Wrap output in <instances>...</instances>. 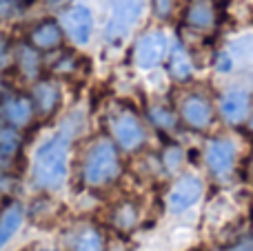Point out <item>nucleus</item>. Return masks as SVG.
<instances>
[{"instance_id":"39448f33","label":"nucleus","mask_w":253,"mask_h":251,"mask_svg":"<svg viewBox=\"0 0 253 251\" xmlns=\"http://www.w3.org/2000/svg\"><path fill=\"white\" fill-rule=\"evenodd\" d=\"M60 27L65 31V36H69L71 42L76 44H87L91 40V31H93V16L91 9L87 4H71L62 11L60 18Z\"/></svg>"},{"instance_id":"423d86ee","label":"nucleus","mask_w":253,"mask_h":251,"mask_svg":"<svg viewBox=\"0 0 253 251\" xmlns=\"http://www.w3.org/2000/svg\"><path fill=\"white\" fill-rule=\"evenodd\" d=\"M167 53V38L160 31H147L138 38L133 49V60L140 69H151L160 65Z\"/></svg>"},{"instance_id":"4468645a","label":"nucleus","mask_w":253,"mask_h":251,"mask_svg":"<svg viewBox=\"0 0 253 251\" xmlns=\"http://www.w3.org/2000/svg\"><path fill=\"white\" fill-rule=\"evenodd\" d=\"M60 87H58L53 80H40V83L34 84V89H31V100H34V107L38 114L42 116H49L53 114V111L58 109V105H60Z\"/></svg>"},{"instance_id":"2f4dec72","label":"nucleus","mask_w":253,"mask_h":251,"mask_svg":"<svg viewBox=\"0 0 253 251\" xmlns=\"http://www.w3.org/2000/svg\"><path fill=\"white\" fill-rule=\"evenodd\" d=\"M40 251H47V249H40Z\"/></svg>"},{"instance_id":"4be33fe9","label":"nucleus","mask_w":253,"mask_h":251,"mask_svg":"<svg viewBox=\"0 0 253 251\" xmlns=\"http://www.w3.org/2000/svg\"><path fill=\"white\" fill-rule=\"evenodd\" d=\"M22 7V0H0V20L13 18Z\"/></svg>"},{"instance_id":"f03ea898","label":"nucleus","mask_w":253,"mask_h":251,"mask_svg":"<svg viewBox=\"0 0 253 251\" xmlns=\"http://www.w3.org/2000/svg\"><path fill=\"white\" fill-rule=\"evenodd\" d=\"M120 156L114 142L98 140L89 147L83 160V180L89 187H105L111 185L120 176Z\"/></svg>"},{"instance_id":"1a4fd4ad","label":"nucleus","mask_w":253,"mask_h":251,"mask_svg":"<svg viewBox=\"0 0 253 251\" xmlns=\"http://www.w3.org/2000/svg\"><path fill=\"white\" fill-rule=\"evenodd\" d=\"M202 196V182L196 176H182L175 180V185L171 187L169 196H167V205L173 213L184 211L191 205H196Z\"/></svg>"},{"instance_id":"bb28decb","label":"nucleus","mask_w":253,"mask_h":251,"mask_svg":"<svg viewBox=\"0 0 253 251\" xmlns=\"http://www.w3.org/2000/svg\"><path fill=\"white\" fill-rule=\"evenodd\" d=\"M7 47H4V44L2 42H0V65H2V60H4V56H7Z\"/></svg>"},{"instance_id":"6e6552de","label":"nucleus","mask_w":253,"mask_h":251,"mask_svg":"<svg viewBox=\"0 0 253 251\" xmlns=\"http://www.w3.org/2000/svg\"><path fill=\"white\" fill-rule=\"evenodd\" d=\"M207 165L213 171L215 178L220 180H227L233 171V165H236V147L231 140L227 138H215L209 142L207 147Z\"/></svg>"},{"instance_id":"f3484780","label":"nucleus","mask_w":253,"mask_h":251,"mask_svg":"<svg viewBox=\"0 0 253 251\" xmlns=\"http://www.w3.org/2000/svg\"><path fill=\"white\" fill-rule=\"evenodd\" d=\"M169 74L173 76L175 80H189L193 74V62H191V56H189L187 47H182L180 42H175L173 47L169 49Z\"/></svg>"},{"instance_id":"cd10ccee","label":"nucleus","mask_w":253,"mask_h":251,"mask_svg":"<svg viewBox=\"0 0 253 251\" xmlns=\"http://www.w3.org/2000/svg\"><path fill=\"white\" fill-rule=\"evenodd\" d=\"M249 127H251V131H253V116H251V120H249Z\"/></svg>"},{"instance_id":"ddd939ff","label":"nucleus","mask_w":253,"mask_h":251,"mask_svg":"<svg viewBox=\"0 0 253 251\" xmlns=\"http://www.w3.org/2000/svg\"><path fill=\"white\" fill-rule=\"evenodd\" d=\"M251 111V96L242 89H233L220 100V114L229 125H240Z\"/></svg>"},{"instance_id":"aec40b11","label":"nucleus","mask_w":253,"mask_h":251,"mask_svg":"<svg viewBox=\"0 0 253 251\" xmlns=\"http://www.w3.org/2000/svg\"><path fill=\"white\" fill-rule=\"evenodd\" d=\"M138 220H140L138 205L131 203V200L120 203L118 207L114 209V213H111V222H114V227H118L120 231H131L138 225Z\"/></svg>"},{"instance_id":"c85d7f7f","label":"nucleus","mask_w":253,"mask_h":251,"mask_svg":"<svg viewBox=\"0 0 253 251\" xmlns=\"http://www.w3.org/2000/svg\"><path fill=\"white\" fill-rule=\"evenodd\" d=\"M0 91H2V80H0Z\"/></svg>"},{"instance_id":"b1692460","label":"nucleus","mask_w":253,"mask_h":251,"mask_svg":"<svg viewBox=\"0 0 253 251\" xmlns=\"http://www.w3.org/2000/svg\"><path fill=\"white\" fill-rule=\"evenodd\" d=\"M180 160H182V151H180L178 147H167V149H165V165H167V169H175L180 165Z\"/></svg>"},{"instance_id":"6ab92c4d","label":"nucleus","mask_w":253,"mask_h":251,"mask_svg":"<svg viewBox=\"0 0 253 251\" xmlns=\"http://www.w3.org/2000/svg\"><path fill=\"white\" fill-rule=\"evenodd\" d=\"M20 156V136L13 127L0 129V167H7Z\"/></svg>"},{"instance_id":"a211bd4d","label":"nucleus","mask_w":253,"mask_h":251,"mask_svg":"<svg viewBox=\"0 0 253 251\" xmlns=\"http://www.w3.org/2000/svg\"><path fill=\"white\" fill-rule=\"evenodd\" d=\"M13 62H16L18 71L27 78H36L40 71V51L34 49L31 44H22L16 53H13Z\"/></svg>"},{"instance_id":"20e7f679","label":"nucleus","mask_w":253,"mask_h":251,"mask_svg":"<svg viewBox=\"0 0 253 251\" xmlns=\"http://www.w3.org/2000/svg\"><path fill=\"white\" fill-rule=\"evenodd\" d=\"M144 9V0H114L111 16L105 27V38L109 42H123L131 27L138 22L140 13Z\"/></svg>"},{"instance_id":"7c9ffc66","label":"nucleus","mask_w":253,"mask_h":251,"mask_svg":"<svg viewBox=\"0 0 253 251\" xmlns=\"http://www.w3.org/2000/svg\"><path fill=\"white\" fill-rule=\"evenodd\" d=\"M0 123H2V114H0Z\"/></svg>"},{"instance_id":"393cba45","label":"nucleus","mask_w":253,"mask_h":251,"mask_svg":"<svg viewBox=\"0 0 253 251\" xmlns=\"http://www.w3.org/2000/svg\"><path fill=\"white\" fill-rule=\"evenodd\" d=\"M229 251H253V236H249V238H242L238 240L236 245H233Z\"/></svg>"},{"instance_id":"f8f14e48","label":"nucleus","mask_w":253,"mask_h":251,"mask_svg":"<svg viewBox=\"0 0 253 251\" xmlns=\"http://www.w3.org/2000/svg\"><path fill=\"white\" fill-rule=\"evenodd\" d=\"M62 38H65V31H62L60 22L58 20H40L34 29L29 31V44L38 51H51V49H58L62 44Z\"/></svg>"},{"instance_id":"412c9836","label":"nucleus","mask_w":253,"mask_h":251,"mask_svg":"<svg viewBox=\"0 0 253 251\" xmlns=\"http://www.w3.org/2000/svg\"><path fill=\"white\" fill-rule=\"evenodd\" d=\"M149 118H151V123L156 125V127L165 129V131H171V129H175V116H173V111L167 109V107H162V105L149 107Z\"/></svg>"},{"instance_id":"f257e3e1","label":"nucleus","mask_w":253,"mask_h":251,"mask_svg":"<svg viewBox=\"0 0 253 251\" xmlns=\"http://www.w3.org/2000/svg\"><path fill=\"white\" fill-rule=\"evenodd\" d=\"M69 147L71 133L67 129L53 133L51 138L38 145L31 165V178L40 189H58L67 178V165H69Z\"/></svg>"},{"instance_id":"0eeeda50","label":"nucleus","mask_w":253,"mask_h":251,"mask_svg":"<svg viewBox=\"0 0 253 251\" xmlns=\"http://www.w3.org/2000/svg\"><path fill=\"white\" fill-rule=\"evenodd\" d=\"M180 116H182L184 125L202 131V129H209L213 123V105L202 93H191L180 102Z\"/></svg>"},{"instance_id":"9b49d317","label":"nucleus","mask_w":253,"mask_h":251,"mask_svg":"<svg viewBox=\"0 0 253 251\" xmlns=\"http://www.w3.org/2000/svg\"><path fill=\"white\" fill-rule=\"evenodd\" d=\"M184 22L187 27L200 31H211L218 25V11H215L213 0H189L187 11H184Z\"/></svg>"},{"instance_id":"9d476101","label":"nucleus","mask_w":253,"mask_h":251,"mask_svg":"<svg viewBox=\"0 0 253 251\" xmlns=\"http://www.w3.org/2000/svg\"><path fill=\"white\" fill-rule=\"evenodd\" d=\"M0 114H2V120L13 129H22L34 120L36 116V107L31 96H9L2 100V107H0Z\"/></svg>"},{"instance_id":"7ed1b4c3","label":"nucleus","mask_w":253,"mask_h":251,"mask_svg":"<svg viewBox=\"0 0 253 251\" xmlns=\"http://www.w3.org/2000/svg\"><path fill=\"white\" fill-rule=\"evenodd\" d=\"M109 131L125 151H135L144 142V127L129 107H118L109 116Z\"/></svg>"},{"instance_id":"dca6fc26","label":"nucleus","mask_w":253,"mask_h":251,"mask_svg":"<svg viewBox=\"0 0 253 251\" xmlns=\"http://www.w3.org/2000/svg\"><path fill=\"white\" fill-rule=\"evenodd\" d=\"M25 220V209L20 203H11L0 216V251L4 249V245L18 234V229L22 227Z\"/></svg>"},{"instance_id":"5701e85b","label":"nucleus","mask_w":253,"mask_h":251,"mask_svg":"<svg viewBox=\"0 0 253 251\" xmlns=\"http://www.w3.org/2000/svg\"><path fill=\"white\" fill-rule=\"evenodd\" d=\"M151 7L158 18H169L175 7V0H151Z\"/></svg>"},{"instance_id":"c756f323","label":"nucleus","mask_w":253,"mask_h":251,"mask_svg":"<svg viewBox=\"0 0 253 251\" xmlns=\"http://www.w3.org/2000/svg\"><path fill=\"white\" fill-rule=\"evenodd\" d=\"M251 173H253V160H251Z\"/></svg>"},{"instance_id":"2eb2a0df","label":"nucleus","mask_w":253,"mask_h":251,"mask_svg":"<svg viewBox=\"0 0 253 251\" xmlns=\"http://www.w3.org/2000/svg\"><path fill=\"white\" fill-rule=\"evenodd\" d=\"M71 251H105V238L93 225H83L69 236Z\"/></svg>"},{"instance_id":"a878e982","label":"nucleus","mask_w":253,"mask_h":251,"mask_svg":"<svg viewBox=\"0 0 253 251\" xmlns=\"http://www.w3.org/2000/svg\"><path fill=\"white\" fill-rule=\"evenodd\" d=\"M218 69H222V71H229L231 69V58H229V53H220L218 56Z\"/></svg>"}]
</instances>
